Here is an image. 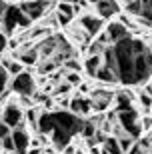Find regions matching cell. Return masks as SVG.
Instances as JSON below:
<instances>
[{"label": "cell", "mask_w": 152, "mask_h": 154, "mask_svg": "<svg viewBox=\"0 0 152 154\" xmlns=\"http://www.w3.org/2000/svg\"><path fill=\"white\" fill-rule=\"evenodd\" d=\"M26 48H24L20 54H18V60L22 64H28V66H34V64H38L40 60V54H38V46H28L24 44Z\"/></svg>", "instance_id": "14"}, {"label": "cell", "mask_w": 152, "mask_h": 154, "mask_svg": "<svg viewBox=\"0 0 152 154\" xmlns=\"http://www.w3.org/2000/svg\"><path fill=\"white\" fill-rule=\"evenodd\" d=\"M88 2H92V4H96V2H98V0H88Z\"/></svg>", "instance_id": "30"}, {"label": "cell", "mask_w": 152, "mask_h": 154, "mask_svg": "<svg viewBox=\"0 0 152 154\" xmlns=\"http://www.w3.org/2000/svg\"><path fill=\"white\" fill-rule=\"evenodd\" d=\"M10 136H12V144H14V152H16V154H26V152H28L32 138H30L26 126L20 124V126H16V128H12Z\"/></svg>", "instance_id": "10"}, {"label": "cell", "mask_w": 152, "mask_h": 154, "mask_svg": "<svg viewBox=\"0 0 152 154\" xmlns=\"http://www.w3.org/2000/svg\"><path fill=\"white\" fill-rule=\"evenodd\" d=\"M2 122H4L8 128H16V126L24 124V110L14 102H8L2 110Z\"/></svg>", "instance_id": "11"}, {"label": "cell", "mask_w": 152, "mask_h": 154, "mask_svg": "<svg viewBox=\"0 0 152 154\" xmlns=\"http://www.w3.org/2000/svg\"><path fill=\"white\" fill-rule=\"evenodd\" d=\"M126 154H148V150L144 148V146H142L138 140H136V144H134V146H132V148H130Z\"/></svg>", "instance_id": "23"}, {"label": "cell", "mask_w": 152, "mask_h": 154, "mask_svg": "<svg viewBox=\"0 0 152 154\" xmlns=\"http://www.w3.org/2000/svg\"><path fill=\"white\" fill-rule=\"evenodd\" d=\"M82 126H84V120L70 110H48V112L42 110L36 128L44 136H50L52 144L58 150H64L74 134L82 132Z\"/></svg>", "instance_id": "2"}, {"label": "cell", "mask_w": 152, "mask_h": 154, "mask_svg": "<svg viewBox=\"0 0 152 154\" xmlns=\"http://www.w3.org/2000/svg\"><path fill=\"white\" fill-rule=\"evenodd\" d=\"M76 154H82V152H76Z\"/></svg>", "instance_id": "31"}, {"label": "cell", "mask_w": 152, "mask_h": 154, "mask_svg": "<svg viewBox=\"0 0 152 154\" xmlns=\"http://www.w3.org/2000/svg\"><path fill=\"white\" fill-rule=\"evenodd\" d=\"M64 68H66V72H82L84 66H82L80 60H76L72 56V58H68V60H64Z\"/></svg>", "instance_id": "19"}, {"label": "cell", "mask_w": 152, "mask_h": 154, "mask_svg": "<svg viewBox=\"0 0 152 154\" xmlns=\"http://www.w3.org/2000/svg\"><path fill=\"white\" fill-rule=\"evenodd\" d=\"M68 110L70 112H74L76 116H86V114H90L92 112V104H90V98L88 96H82V94H74L72 98H70V106H68Z\"/></svg>", "instance_id": "12"}, {"label": "cell", "mask_w": 152, "mask_h": 154, "mask_svg": "<svg viewBox=\"0 0 152 154\" xmlns=\"http://www.w3.org/2000/svg\"><path fill=\"white\" fill-rule=\"evenodd\" d=\"M0 66L6 68V72H8L10 76H16V74H20V72L24 70L20 60H0Z\"/></svg>", "instance_id": "17"}, {"label": "cell", "mask_w": 152, "mask_h": 154, "mask_svg": "<svg viewBox=\"0 0 152 154\" xmlns=\"http://www.w3.org/2000/svg\"><path fill=\"white\" fill-rule=\"evenodd\" d=\"M60 154H76V150H74V148H72V146H66V148L62 150V152H60Z\"/></svg>", "instance_id": "29"}, {"label": "cell", "mask_w": 152, "mask_h": 154, "mask_svg": "<svg viewBox=\"0 0 152 154\" xmlns=\"http://www.w3.org/2000/svg\"><path fill=\"white\" fill-rule=\"evenodd\" d=\"M112 118L118 122L120 132H126L136 140L142 136V130H144L142 128V116L138 114V110H136V106L132 102L124 104V106H114Z\"/></svg>", "instance_id": "3"}, {"label": "cell", "mask_w": 152, "mask_h": 154, "mask_svg": "<svg viewBox=\"0 0 152 154\" xmlns=\"http://www.w3.org/2000/svg\"><path fill=\"white\" fill-rule=\"evenodd\" d=\"M102 62L124 86H142L152 78V48L134 36L108 46L102 52Z\"/></svg>", "instance_id": "1"}, {"label": "cell", "mask_w": 152, "mask_h": 154, "mask_svg": "<svg viewBox=\"0 0 152 154\" xmlns=\"http://www.w3.org/2000/svg\"><path fill=\"white\" fill-rule=\"evenodd\" d=\"M8 46H10V42H8V36H6V32H0V54L8 50Z\"/></svg>", "instance_id": "24"}, {"label": "cell", "mask_w": 152, "mask_h": 154, "mask_svg": "<svg viewBox=\"0 0 152 154\" xmlns=\"http://www.w3.org/2000/svg\"><path fill=\"white\" fill-rule=\"evenodd\" d=\"M0 144H2V146H4L6 150H12V152H14V144H12V136H6V138H4V140H2Z\"/></svg>", "instance_id": "26"}, {"label": "cell", "mask_w": 152, "mask_h": 154, "mask_svg": "<svg viewBox=\"0 0 152 154\" xmlns=\"http://www.w3.org/2000/svg\"><path fill=\"white\" fill-rule=\"evenodd\" d=\"M120 12V4L118 0H98L96 2V14L102 20H110L112 16H116Z\"/></svg>", "instance_id": "13"}, {"label": "cell", "mask_w": 152, "mask_h": 154, "mask_svg": "<svg viewBox=\"0 0 152 154\" xmlns=\"http://www.w3.org/2000/svg\"><path fill=\"white\" fill-rule=\"evenodd\" d=\"M10 90L18 96H32L34 92H36V80L30 72L22 70L20 74L12 76V82H10Z\"/></svg>", "instance_id": "6"}, {"label": "cell", "mask_w": 152, "mask_h": 154, "mask_svg": "<svg viewBox=\"0 0 152 154\" xmlns=\"http://www.w3.org/2000/svg\"><path fill=\"white\" fill-rule=\"evenodd\" d=\"M82 66H84V72H86V74L94 78L96 72H98V68L102 66V54H88V56H86V60L82 62Z\"/></svg>", "instance_id": "15"}, {"label": "cell", "mask_w": 152, "mask_h": 154, "mask_svg": "<svg viewBox=\"0 0 152 154\" xmlns=\"http://www.w3.org/2000/svg\"><path fill=\"white\" fill-rule=\"evenodd\" d=\"M20 8L30 20H40L42 16H46V12L50 10V0H22Z\"/></svg>", "instance_id": "8"}, {"label": "cell", "mask_w": 152, "mask_h": 154, "mask_svg": "<svg viewBox=\"0 0 152 154\" xmlns=\"http://www.w3.org/2000/svg\"><path fill=\"white\" fill-rule=\"evenodd\" d=\"M10 132H12V130L4 124V122H2V120H0V142H2L6 136H10Z\"/></svg>", "instance_id": "25"}, {"label": "cell", "mask_w": 152, "mask_h": 154, "mask_svg": "<svg viewBox=\"0 0 152 154\" xmlns=\"http://www.w3.org/2000/svg\"><path fill=\"white\" fill-rule=\"evenodd\" d=\"M148 154H152V152H148Z\"/></svg>", "instance_id": "32"}, {"label": "cell", "mask_w": 152, "mask_h": 154, "mask_svg": "<svg viewBox=\"0 0 152 154\" xmlns=\"http://www.w3.org/2000/svg\"><path fill=\"white\" fill-rule=\"evenodd\" d=\"M146 142H148V152H152V130L146 134Z\"/></svg>", "instance_id": "28"}, {"label": "cell", "mask_w": 152, "mask_h": 154, "mask_svg": "<svg viewBox=\"0 0 152 154\" xmlns=\"http://www.w3.org/2000/svg\"><path fill=\"white\" fill-rule=\"evenodd\" d=\"M126 12L134 16L138 24L152 26V0H132L126 4Z\"/></svg>", "instance_id": "5"}, {"label": "cell", "mask_w": 152, "mask_h": 154, "mask_svg": "<svg viewBox=\"0 0 152 154\" xmlns=\"http://www.w3.org/2000/svg\"><path fill=\"white\" fill-rule=\"evenodd\" d=\"M70 86H80L82 84V76L80 72H66V78H64Z\"/></svg>", "instance_id": "21"}, {"label": "cell", "mask_w": 152, "mask_h": 154, "mask_svg": "<svg viewBox=\"0 0 152 154\" xmlns=\"http://www.w3.org/2000/svg\"><path fill=\"white\" fill-rule=\"evenodd\" d=\"M6 8H8V2H6V0H0V18H2V14L6 12Z\"/></svg>", "instance_id": "27"}, {"label": "cell", "mask_w": 152, "mask_h": 154, "mask_svg": "<svg viewBox=\"0 0 152 154\" xmlns=\"http://www.w3.org/2000/svg\"><path fill=\"white\" fill-rule=\"evenodd\" d=\"M94 78L100 80V82H104V84H116V82H118V80H116V76H114V72L108 68L104 62H102V66L98 68V72H96Z\"/></svg>", "instance_id": "16"}, {"label": "cell", "mask_w": 152, "mask_h": 154, "mask_svg": "<svg viewBox=\"0 0 152 154\" xmlns=\"http://www.w3.org/2000/svg\"><path fill=\"white\" fill-rule=\"evenodd\" d=\"M78 26L84 30L92 40L104 30V20H102L98 14H88V12H84V14L78 18Z\"/></svg>", "instance_id": "9"}, {"label": "cell", "mask_w": 152, "mask_h": 154, "mask_svg": "<svg viewBox=\"0 0 152 154\" xmlns=\"http://www.w3.org/2000/svg\"><path fill=\"white\" fill-rule=\"evenodd\" d=\"M138 100H140V104H142L146 110L152 108V96H150V94H146V92H140V94H138Z\"/></svg>", "instance_id": "22"}, {"label": "cell", "mask_w": 152, "mask_h": 154, "mask_svg": "<svg viewBox=\"0 0 152 154\" xmlns=\"http://www.w3.org/2000/svg\"><path fill=\"white\" fill-rule=\"evenodd\" d=\"M8 78H10V74L6 72V68L0 66V96H2L6 92V88H8Z\"/></svg>", "instance_id": "20"}, {"label": "cell", "mask_w": 152, "mask_h": 154, "mask_svg": "<svg viewBox=\"0 0 152 154\" xmlns=\"http://www.w3.org/2000/svg\"><path fill=\"white\" fill-rule=\"evenodd\" d=\"M0 22H2V30L8 32V34H12V32H16L18 28H30L32 20L24 14L22 8L18 4H8L6 12L2 14V18H0Z\"/></svg>", "instance_id": "4"}, {"label": "cell", "mask_w": 152, "mask_h": 154, "mask_svg": "<svg viewBox=\"0 0 152 154\" xmlns=\"http://www.w3.org/2000/svg\"><path fill=\"white\" fill-rule=\"evenodd\" d=\"M104 150H106L108 154H124L116 136H106L104 138Z\"/></svg>", "instance_id": "18"}, {"label": "cell", "mask_w": 152, "mask_h": 154, "mask_svg": "<svg viewBox=\"0 0 152 154\" xmlns=\"http://www.w3.org/2000/svg\"><path fill=\"white\" fill-rule=\"evenodd\" d=\"M114 94L116 92L108 90V88H96V90L88 92V98H90L92 104V112H104L114 104Z\"/></svg>", "instance_id": "7"}]
</instances>
